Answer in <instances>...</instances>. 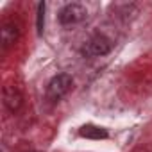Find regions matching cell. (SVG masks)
Masks as SVG:
<instances>
[{
  "instance_id": "6",
  "label": "cell",
  "mask_w": 152,
  "mask_h": 152,
  "mask_svg": "<svg viewBox=\"0 0 152 152\" xmlns=\"http://www.w3.org/2000/svg\"><path fill=\"white\" fill-rule=\"evenodd\" d=\"M79 134L83 138H88V140H106L109 134L104 127H99V125H91V124H86L79 129Z\"/></svg>"
},
{
  "instance_id": "5",
  "label": "cell",
  "mask_w": 152,
  "mask_h": 152,
  "mask_svg": "<svg viewBox=\"0 0 152 152\" xmlns=\"http://www.w3.org/2000/svg\"><path fill=\"white\" fill-rule=\"evenodd\" d=\"M18 39V27L15 23H4L2 31H0V41H2V48L7 50L9 47H13Z\"/></svg>"
},
{
  "instance_id": "1",
  "label": "cell",
  "mask_w": 152,
  "mask_h": 152,
  "mask_svg": "<svg viewBox=\"0 0 152 152\" xmlns=\"http://www.w3.org/2000/svg\"><path fill=\"white\" fill-rule=\"evenodd\" d=\"M72 86H73V79L70 73H57L50 79L47 86V99L50 102H59L63 97L70 93Z\"/></svg>"
},
{
  "instance_id": "8",
  "label": "cell",
  "mask_w": 152,
  "mask_h": 152,
  "mask_svg": "<svg viewBox=\"0 0 152 152\" xmlns=\"http://www.w3.org/2000/svg\"><path fill=\"white\" fill-rule=\"evenodd\" d=\"M34 152H36V150H34Z\"/></svg>"
},
{
  "instance_id": "7",
  "label": "cell",
  "mask_w": 152,
  "mask_h": 152,
  "mask_svg": "<svg viewBox=\"0 0 152 152\" xmlns=\"http://www.w3.org/2000/svg\"><path fill=\"white\" fill-rule=\"evenodd\" d=\"M43 25H45V2L38 4V15H36V29L38 34L43 32Z\"/></svg>"
},
{
  "instance_id": "2",
  "label": "cell",
  "mask_w": 152,
  "mask_h": 152,
  "mask_svg": "<svg viewBox=\"0 0 152 152\" xmlns=\"http://www.w3.org/2000/svg\"><path fill=\"white\" fill-rule=\"evenodd\" d=\"M111 48H113V43H111V39L106 36V34H100V32H97V34H93L84 45H83V48H81V54L84 56V57H102V56H107L109 52H111Z\"/></svg>"
},
{
  "instance_id": "3",
  "label": "cell",
  "mask_w": 152,
  "mask_h": 152,
  "mask_svg": "<svg viewBox=\"0 0 152 152\" xmlns=\"http://www.w3.org/2000/svg\"><path fill=\"white\" fill-rule=\"evenodd\" d=\"M86 15H88V9L79 4V2H72V4H66L59 15H57V20L61 25H77L81 22L86 20Z\"/></svg>"
},
{
  "instance_id": "4",
  "label": "cell",
  "mask_w": 152,
  "mask_h": 152,
  "mask_svg": "<svg viewBox=\"0 0 152 152\" xmlns=\"http://www.w3.org/2000/svg\"><path fill=\"white\" fill-rule=\"evenodd\" d=\"M4 104L11 113H16L22 107V95L15 86H6L4 88Z\"/></svg>"
}]
</instances>
